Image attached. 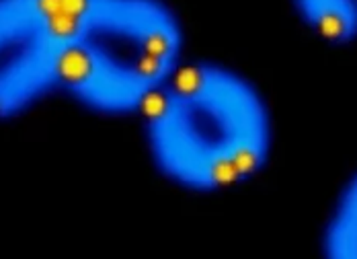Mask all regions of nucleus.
<instances>
[{"label":"nucleus","mask_w":357,"mask_h":259,"mask_svg":"<svg viewBox=\"0 0 357 259\" xmlns=\"http://www.w3.org/2000/svg\"><path fill=\"white\" fill-rule=\"evenodd\" d=\"M156 173L183 191L220 193L259 177L275 145L273 113L247 74L185 62L140 113Z\"/></svg>","instance_id":"f257e3e1"},{"label":"nucleus","mask_w":357,"mask_h":259,"mask_svg":"<svg viewBox=\"0 0 357 259\" xmlns=\"http://www.w3.org/2000/svg\"><path fill=\"white\" fill-rule=\"evenodd\" d=\"M185 29L167 0H72L66 99L99 117H132L185 64Z\"/></svg>","instance_id":"f03ea898"},{"label":"nucleus","mask_w":357,"mask_h":259,"mask_svg":"<svg viewBox=\"0 0 357 259\" xmlns=\"http://www.w3.org/2000/svg\"><path fill=\"white\" fill-rule=\"evenodd\" d=\"M72 0H0V115L17 119L60 95Z\"/></svg>","instance_id":"7ed1b4c3"},{"label":"nucleus","mask_w":357,"mask_h":259,"mask_svg":"<svg viewBox=\"0 0 357 259\" xmlns=\"http://www.w3.org/2000/svg\"><path fill=\"white\" fill-rule=\"evenodd\" d=\"M302 25L314 36L347 45L357 39V0H291Z\"/></svg>","instance_id":"20e7f679"},{"label":"nucleus","mask_w":357,"mask_h":259,"mask_svg":"<svg viewBox=\"0 0 357 259\" xmlns=\"http://www.w3.org/2000/svg\"><path fill=\"white\" fill-rule=\"evenodd\" d=\"M321 249L328 259H357V173L341 185L328 210Z\"/></svg>","instance_id":"39448f33"}]
</instances>
